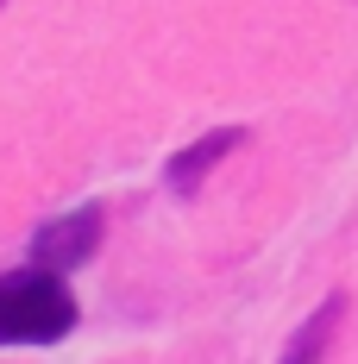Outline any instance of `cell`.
I'll return each mask as SVG.
<instances>
[{"mask_svg":"<svg viewBox=\"0 0 358 364\" xmlns=\"http://www.w3.org/2000/svg\"><path fill=\"white\" fill-rule=\"evenodd\" d=\"M82 308L63 277L44 270H13L0 277V346H57L63 333H75Z\"/></svg>","mask_w":358,"mask_h":364,"instance_id":"obj_1","label":"cell"},{"mask_svg":"<svg viewBox=\"0 0 358 364\" xmlns=\"http://www.w3.org/2000/svg\"><path fill=\"white\" fill-rule=\"evenodd\" d=\"M101 208H75V214L51 220V226H38L32 239V270H44V277H70L75 264H88V257L101 252Z\"/></svg>","mask_w":358,"mask_h":364,"instance_id":"obj_2","label":"cell"},{"mask_svg":"<svg viewBox=\"0 0 358 364\" xmlns=\"http://www.w3.org/2000/svg\"><path fill=\"white\" fill-rule=\"evenodd\" d=\"M239 139H246L239 126H220V132H201L195 145H182L177 157L164 164V182H170L177 195H195V188L208 182V170H214V164H220V157H226L233 145H239Z\"/></svg>","mask_w":358,"mask_h":364,"instance_id":"obj_3","label":"cell"},{"mask_svg":"<svg viewBox=\"0 0 358 364\" xmlns=\"http://www.w3.org/2000/svg\"><path fill=\"white\" fill-rule=\"evenodd\" d=\"M346 308H352V301L333 289V295L321 301V308H315V314H308V321L295 327V339H289L283 364H321V358H327V346H333V333H339V321H346Z\"/></svg>","mask_w":358,"mask_h":364,"instance_id":"obj_4","label":"cell"}]
</instances>
